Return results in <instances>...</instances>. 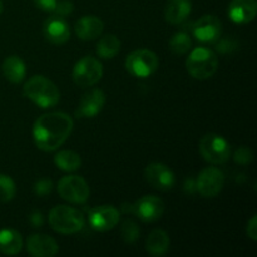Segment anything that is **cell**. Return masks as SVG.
<instances>
[{
    "label": "cell",
    "instance_id": "cell-1",
    "mask_svg": "<svg viewBox=\"0 0 257 257\" xmlns=\"http://www.w3.org/2000/svg\"><path fill=\"white\" fill-rule=\"evenodd\" d=\"M72 117L63 112H50L35 120L33 127V138L39 150L45 152L57 151L73 131Z\"/></svg>",
    "mask_w": 257,
    "mask_h": 257
},
{
    "label": "cell",
    "instance_id": "cell-2",
    "mask_svg": "<svg viewBox=\"0 0 257 257\" xmlns=\"http://www.w3.org/2000/svg\"><path fill=\"white\" fill-rule=\"evenodd\" d=\"M23 94L43 109L55 107L60 100L58 87L44 75L29 78L23 87Z\"/></svg>",
    "mask_w": 257,
    "mask_h": 257
},
{
    "label": "cell",
    "instance_id": "cell-3",
    "mask_svg": "<svg viewBox=\"0 0 257 257\" xmlns=\"http://www.w3.org/2000/svg\"><path fill=\"white\" fill-rule=\"evenodd\" d=\"M48 222L55 232L62 235H73L84 228L85 217L77 208L59 205L50 210Z\"/></svg>",
    "mask_w": 257,
    "mask_h": 257
},
{
    "label": "cell",
    "instance_id": "cell-4",
    "mask_svg": "<svg viewBox=\"0 0 257 257\" xmlns=\"http://www.w3.org/2000/svg\"><path fill=\"white\" fill-rule=\"evenodd\" d=\"M186 69L195 79H208L217 72L218 58L213 50L205 47H197L187 57Z\"/></svg>",
    "mask_w": 257,
    "mask_h": 257
},
{
    "label": "cell",
    "instance_id": "cell-5",
    "mask_svg": "<svg viewBox=\"0 0 257 257\" xmlns=\"http://www.w3.org/2000/svg\"><path fill=\"white\" fill-rule=\"evenodd\" d=\"M200 153L208 163L223 165L231 157V146L222 136L207 133L200 141Z\"/></svg>",
    "mask_w": 257,
    "mask_h": 257
},
{
    "label": "cell",
    "instance_id": "cell-6",
    "mask_svg": "<svg viewBox=\"0 0 257 257\" xmlns=\"http://www.w3.org/2000/svg\"><path fill=\"white\" fill-rule=\"evenodd\" d=\"M158 68V57L150 49H137L125 59V69L136 78L151 77Z\"/></svg>",
    "mask_w": 257,
    "mask_h": 257
},
{
    "label": "cell",
    "instance_id": "cell-7",
    "mask_svg": "<svg viewBox=\"0 0 257 257\" xmlns=\"http://www.w3.org/2000/svg\"><path fill=\"white\" fill-rule=\"evenodd\" d=\"M73 80L82 88L92 87L97 84L103 77V65L97 58L83 57L75 63L72 73Z\"/></svg>",
    "mask_w": 257,
    "mask_h": 257
},
{
    "label": "cell",
    "instance_id": "cell-8",
    "mask_svg": "<svg viewBox=\"0 0 257 257\" xmlns=\"http://www.w3.org/2000/svg\"><path fill=\"white\" fill-rule=\"evenodd\" d=\"M124 212L135 213L143 222H155L165 213V203L157 196H143L133 205H123Z\"/></svg>",
    "mask_w": 257,
    "mask_h": 257
},
{
    "label": "cell",
    "instance_id": "cell-9",
    "mask_svg": "<svg viewBox=\"0 0 257 257\" xmlns=\"http://www.w3.org/2000/svg\"><path fill=\"white\" fill-rule=\"evenodd\" d=\"M58 193L64 201L82 205L89 198V186L80 176H65L58 182Z\"/></svg>",
    "mask_w": 257,
    "mask_h": 257
},
{
    "label": "cell",
    "instance_id": "cell-10",
    "mask_svg": "<svg viewBox=\"0 0 257 257\" xmlns=\"http://www.w3.org/2000/svg\"><path fill=\"white\" fill-rule=\"evenodd\" d=\"M225 173L217 167H206L198 173L196 191L205 198H213L225 186Z\"/></svg>",
    "mask_w": 257,
    "mask_h": 257
},
{
    "label": "cell",
    "instance_id": "cell-11",
    "mask_svg": "<svg viewBox=\"0 0 257 257\" xmlns=\"http://www.w3.org/2000/svg\"><path fill=\"white\" fill-rule=\"evenodd\" d=\"M120 218V212L112 205L97 206L88 212V222L89 226L99 232H107L113 230L118 225Z\"/></svg>",
    "mask_w": 257,
    "mask_h": 257
},
{
    "label": "cell",
    "instance_id": "cell-12",
    "mask_svg": "<svg viewBox=\"0 0 257 257\" xmlns=\"http://www.w3.org/2000/svg\"><path fill=\"white\" fill-rule=\"evenodd\" d=\"M145 178L151 187L158 191H170L176 183L173 171L161 162L150 163L145 168Z\"/></svg>",
    "mask_w": 257,
    "mask_h": 257
},
{
    "label": "cell",
    "instance_id": "cell-13",
    "mask_svg": "<svg viewBox=\"0 0 257 257\" xmlns=\"http://www.w3.org/2000/svg\"><path fill=\"white\" fill-rule=\"evenodd\" d=\"M193 35L202 43H216L222 34V23L216 15L201 17L193 24Z\"/></svg>",
    "mask_w": 257,
    "mask_h": 257
},
{
    "label": "cell",
    "instance_id": "cell-14",
    "mask_svg": "<svg viewBox=\"0 0 257 257\" xmlns=\"http://www.w3.org/2000/svg\"><path fill=\"white\" fill-rule=\"evenodd\" d=\"M105 104V94L103 90L90 89L83 94L79 105L75 110L77 118H94L99 114Z\"/></svg>",
    "mask_w": 257,
    "mask_h": 257
},
{
    "label": "cell",
    "instance_id": "cell-15",
    "mask_svg": "<svg viewBox=\"0 0 257 257\" xmlns=\"http://www.w3.org/2000/svg\"><path fill=\"white\" fill-rule=\"evenodd\" d=\"M43 34H44L45 39L52 44L62 45L67 43L70 38L69 24L64 18L53 14L52 17L44 20Z\"/></svg>",
    "mask_w": 257,
    "mask_h": 257
},
{
    "label": "cell",
    "instance_id": "cell-16",
    "mask_svg": "<svg viewBox=\"0 0 257 257\" xmlns=\"http://www.w3.org/2000/svg\"><path fill=\"white\" fill-rule=\"evenodd\" d=\"M27 251L34 257H53L59 251L57 241L48 235L34 233L27 240Z\"/></svg>",
    "mask_w": 257,
    "mask_h": 257
},
{
    "label": "cell",
    "instance_id": "cell-17",
    "mask_svg": "<svg viewBox=\"0 0 257 257\" xmlns=\"http://www.w3.org/2000/svg\"><path fill=\"white\" fill-rule=\"evenodd\" d=\"M227 14L233 23L247 24L255 19L257 14L256 0H232L228 5Z\"/></svg>",
    "mask_w": 257,
    "mask_h": 257
},
{
    "label": "cell",
    "instance_id": "cell-18",
    "mask_svg": "<svg viewBox=\"0 0 257 257\" xmlns=\"http://www.w3.org/2000/svg\"><path fill=\"white\" fill-rule=\"evenodd\" d=\"M75 34L82 40H94L103 34L104 23L95 15H85L75 23Z\"/></svg>",
    "mask_w": 257,
    "mask_h": 257
},
{
    "label": "cell",
    "instance_id": "cell-19",
    "mask_svg": "<svg viewBox=\"0 0 257 257\" xmlns=\"http://www.w3.org/2000/svg\"><path fill=\"white\" fill-rule=\"evenodd\" d=\"M192 10L191 0H168L165 7V19L170 24H182L190 17Z\"/></svg>",
    "mask_w": 257,
    "mask_h": 257
},
{
    "label": "cell",
    "instance_id": "cell-20",
    "mask_svg": "<svg viewBox=\"0 0 257 257\" xmlns=\"http://www.w3.org/2000/svg\"><path fill=\"white\" fill-rule=\"evenodd\" d=\"M2 70L4 77L13 84H19L24 80L27 74V67L22 58L18 55H9L3 62Z\"/></svg>",
    "mask_w": 257,
    "mask_h": 257
},
{
    "label": "cell",
    "instance_id": "cell-21",
    "mask_svg": "<svg viewBox=\"0 0 257 257\" xmlns=\"http://www.w3.org/2000/svg\"><path fill=\"white\" fill-rule=\"evenodd\" d=\"M170 248V236L166 231L153 230L146 240V251L153 257L166 255Z\"/></svg>",
    "mask_w": 257,
    "mask_h": 257
},
{
    "label": "cell",
    "instance_id": "cell-22",
    "mask_svg": "<svg viewBox=\"0 0 257 257\" xmlns=\"http://www.w3.org/2000/svg\"><path fill=\"white\" fill-rule=\"evenodd\" d=\"M24 241L18 231L4 228L0 231V252L7 256H14L22 251Z\"/></svg>",
    "mask_w": 257,
    "mask_h": 257
},
{
    "label": "cell",
    "instance_id": "cell-23",
    "mask_svg": "<svg viewBox=\"0 0 257 257\" xmlns=\"http://www.w3.org/2000/svg\"><path fill=\"white\" fill-rule=\"evenodd\" d=\"M54 163L60 171L74 172L82 166V158L77 152L70 150H63L54 156Z\"/></svg>",
    "mask_w": 257,
    "mask_h": 257
},
{
    "label": "cell",
    "instance_id": "cell-24",
    "mask_svg": "<svg viewBox=\"0 0 257 257\" xmlns=\"http://www.w3.org/2000/svg\"><path fill=\"white\" fill-rule=\"evenodd\" d=\"M120 40L114 34H105L97 44V53L103 59H112L119 53Z\"/></svg>",
    "mask_w": 257,
    "mask_h": 257
},
{
    "label": "cell",
    "instance_id": "cell-25",
    "mask_svg": "<svg viewBox=\"0 0 257 257\" xmlns=\"http://www.w3.org/2000/svg\"><path fill=\"white\" fill-rule=\"evenodd\" d=\"M170 50L176 55H183L192 48V40L190 35L185 32H177L170 39Z\"/></svg>",
    "mask_w": 257,
    "mask_h": 257
},
{
    "label": "cell",
    "instance_id": "cell-26",
    "mask_svg": "<svg viewBox=\"0 0 257 257\" xmlns=\"http://www.w3.org/2000/svg\"><path fill=\"white\" fill-rule=\"evenodd\" d=\"M17 186L14 180L8 175L0 173V202H9L14 198Z\"/></svg>",
    "mask_w": 257,
    "mask_h": 257
},
{
    "label": "cell",
    "instance_id": "cell-27",
    "mask_svg": "<svg viewBox=\"0 0 257 257\" xmlns=\"http://www.w3.org/2000/svg\"><path fill=\"white\" fill-rule=\"evenodd\" d=\"M120 236L125 243H135L140 237V227L132 220H125L120 228Z\"/></svg>",
    "mask_w": 257,
    "mask_h": 257
},
{
    "label": "cell",
    "instance_id": "cell-28",
    "mask_svg": "<svg viewBox=\"0 0 257 257\" xmlns=\"http://www.w3.org/2000/svg\"><path fill=\"white\" fill-rule=\"evenodd\" d=\"M253 160V152L251 151L250 147H246V146H241L236 150V152L233 153V161L238 165H250Z\"/></svg>",
    "mask_w": 257,
    "mask_h": 257
},
{
    "label": "cell",
    "instance_id": "cell-29",
    "mask_svg": "<svg viewBox=\"0 0 257 257\" xmlns=\"http://www.w3.org/2000/svg\"><path fill=\"white\" fill-rule=\"evenodd\" d=\"M53 187H54V183H53L52 180H49V178H42V180L37 181L34 183V188L33 190H34L35 195L43 197V196L49 195L53 191Z\"/></svg>",
    "mask_w": 257,
    "mask_h": 257
},
{
    "label": "cell",
    "instance_id": "cell-30",
    "mask_svg": "<svg viewBox=\"0 0 257 257\" xmlns=\"http://www.w3.org/2000/svg\"><path fill=\"white\" fill-rule=\"evenodd\" d=\"M73 9H74V4L70 0H58L57 5H55L53 14L58 15V17L65 18L69 14H72Z\"/></svg>",
    "mask_w": 257,
    "mask_h": 257
},
{
    "label": "cell",
    "instance_id": "cell-31",
    "mask_svg": "<svg viewBox=\"0 0 257 257\" xmlns=\"http://www.w3.org/2000/svg\"><path fill=\"white\" fill-rule=\"evenodd\" d=\"M33 2H34L35 7L39 8L43 12L52 13L57 5L58 0H33Z\"/></svg>",
    "mask_w": 257,
    "mask_h": 257
},
{
    "label": "cell",
    "instance_id": "cell-32",
    "mask_svg": "<svg viewBox=\"0 0 257 257\" xmlns=\"http://www.w3.org/2000/svg\"><path fill=\"white\" fill-rule=\"evenodd\" d=\"M246 233L252 241H257V216H252L251 220L247 222Z\"/></svg>",
    "mask_w": 257,
    "mask_h": 257
},
{
    "label": "cell",
    "instance_id": "cell-33",
    "mask_svg": "<svg viewBox=\"0 0 257 257\" xmlns=\"http://www.w3.org/2000/svg\"><path fill=\"white\" fill-rule=\"evenodd\" d=\"M29 221L34 227H40V226H43V223H44V218H43V215L39 212V211L33 212L32 215H30Z\"/></svg>",
    "mask_w": 257,
    "mask_h": 257
},
{
    "label": "cell",
    "instance_id": "cell-34",
    "mask_svg": "<svg viewBox=\"0 0 257 257\" xmlns=\"http://www.w3.org/2000/svg\"><path fill=\"white\" fill-rule=\"evenodd\" d=\"M2 13H3V2L0 0V15H2Z\"/></svg>",
    "mask_w": 257,
    "mask_h": 257
}]
</instances>
